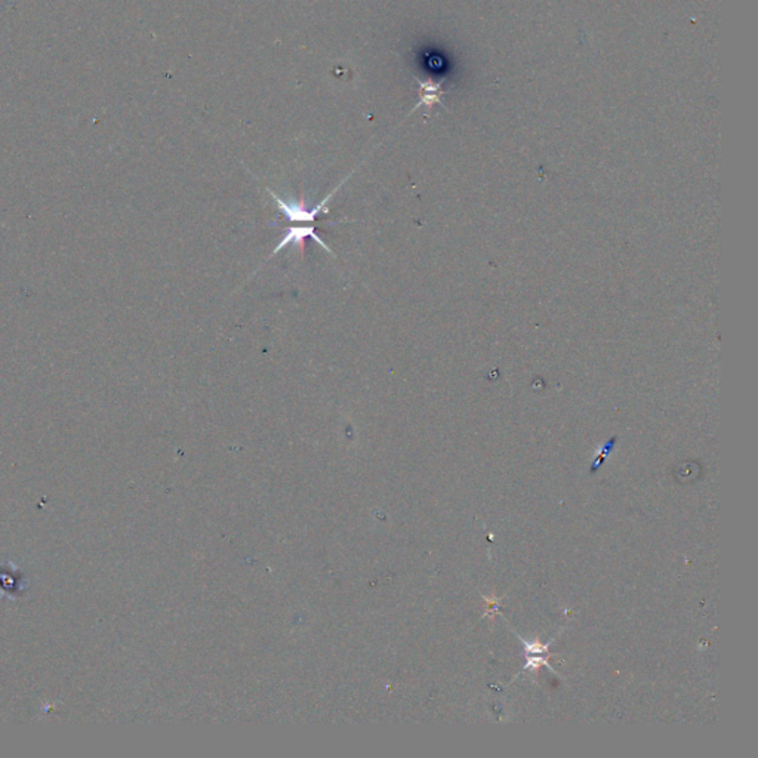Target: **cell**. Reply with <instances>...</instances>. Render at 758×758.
Listing matches in <instances>:
<instances>
[{
  "instance_id": "2",
  "label": "cell",
  "mask_w": 758,
  "mask_h": 758,
  "mask_svg": "<svg viewBox=\"0 0 758 758\" xmlns=\"http://www.w3.org/2000/svg\"><path fill=\"white\" fill-rule=\"evenodd\" d=\"M307 237L316 240L318 246H322L326 252H329V255H332L333 257L332 249L317 236L314 227H288L285 228V236H283L280 243H277L276 248L273 249L270 258L276 257L280 251L288 248V246H296V248L301 251V253H304V239H307Z\"/></svg>"
},
{
  "instance_id": "1",
  "label": "cell",
  "mask_w": 758,
  "mask_h": 758,
  "mask_svg": "<svg viewBox=\"0 0 758 758\" xmlns=\"http://www.w3.org/2000/svg\"><path fill=\"white\" fill-rule=\"evenodd\" d=\"M350 177H346L341 184H338L336 188H333L331 193H329L320 203L316 205L314 207H307V203H305V199L301 196L296 202H288V200H283L281 197L277 196V193H274L273 190L267 188V191L270 193L271 199L274 200V203L277 205L279 211L281 212V215L286 218V221L289 223H312L314 221V219L320 215V214H329V209H327V205L331 200L333 199L335 193L338 190H340L342 187L344 182L349 179Z\"/></svg>"
}]
</instances>
